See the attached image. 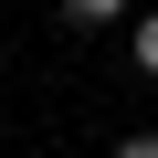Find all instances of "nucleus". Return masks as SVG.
Returning <instances> with one entry per match:
<instances>
[{"instance_id":"obj_1","label":"nucleus","mask_w":158,"mask_h":158,"mask_svg":"<svg viewBox=\"0 0 158 158\" xmlns=\"http://www.w3.org/2000/svg\"><path fill=\"white\" fill-rule=\"evenodd\" d=\"M127 63L158 85V11H137V21H127Z\"/></svg>"},{"instance_id":"obj_2","label":"nucleus","mask_w":158,"mask_h":158,"mask_svg":"<svg viewBox=\"0 0 158 158\" xmlns=\"http://www.w3.org/2000/svg\"><path fill=\"white\" fill-rule=\"evenodd\" d=\"M74 21H127V0H63Z\"/></svg>"},{"instance_id":"obj_4","label":"nucleus","mask_w":158,"mask_h":158,"mask_svg":"<svg viewBox=\"0 0 158 158\" xmlns=\"http://www.w3.org/2000/svg\"><path fill=\"white\" fill-rule=\"evenodd\" d=\"M0 63H11V42H0Z\"/></svg>"},{"instance_id":"obj_3","label":"nucleus","mask_w":158,"mask_h":158,"mask_svg":"<svg viewBox=\"0 0 158 158\" xmlns=\"http://www.w3.org/2000/svg\"><path fill=\"white\" fill-rule=\"evenodd\" d=\"M116 158H158V127H137V137H116Z\"/></svg>"}]
</instances>
